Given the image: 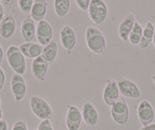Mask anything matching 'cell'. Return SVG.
<instances>
[{
  "mask_svg": "<svg viewBox=\"0 0 155 130\" xmlns=\"http://www.w3.org/2000/svg\"><path fill=\"white\" fill-rule=\"evenodd\" d=\"M85 42L87 47L95 54H104L107 53V42L103 33L98 28L89 26L85 31Z\"/></svg>",
  "mask_w": 155,
  "mask_h": 130,
  "instance_id": "obj_1",
  "label": "cell"
},
{
  "mask_svg": "<svg viewBox=\"0 0 155 130\" xmlns=\"http://www.w3.org/2000/svg\"><path fill=\"white\" fill-rule=\"evenodd\" d=\"M30 108L34 115L39 119L45 120L53 118L54 113L49 103L41 97L32 96L29 101Z\"/></svg>",
  "mask_w": 155,
  "mask_h": 130,
  "instance_id": "obj_2",
  "label": "cell"
},
{
  "mask_svg": "<svg viewBox=\"0 0 155 130\" xmlns=\"http://www.w3.org/2000/svg\"><path fill=\"white\" fill-rule=\"evenodd\" d=\"M6 59L8 65L15 72L21 75L25 74L27 69L26 60L19 47L15 45L10 46L6 52Z\"/></svg>",
  "mask_w": 155,
  "mask_h": 130,
  "instance_id": "obj_3",
  "label": "cell"
},
{
  "mask_svg": "<svg viewBox=\"0 0 155 130\" xmlns=\"http://www.w3.org/2000/svg\"><path fill=\"white\" fill-rule=\"evenodd\" d=\"M87 12L91 22L95 25L104 23L108 15V8L104 0H91Z\"/></svg>",
  "mask_w": 155,
  "mask_h": 130,
  "instance_id": "obj_4",
  "label": "cell"
},
{
  "mask_svg": "<svg viewBox=\"0 0 155 130\" xmlns=\"http://www.w3.org/2000/svg\"><path fill=\"white\" fill-rule=\"evenodd\" d=\"M110 114L113 121L120 125H123L129 119V108L127 102L123 98H120L110 107Z\"/></svg>",
  "mask_w": 155,
  "mask_h": 130,
  "instance_id": "obj_5",
  "label": "cell"
},
{
  "mask_svg": "<svg viewBox=\"0 0 155 130\" xmlns=\"http://www.w3.org/2000/svg\"><path fill=\"white\" fill-rule=\"evenodd\" d=\"M120 95L128 98L137 99L141 96V91L138 85L126 78L120 77L116 80Z\"/></svg>",
  "mask_w": 155,
  "mask_h": 130,
  "instance_id": "obj_6",
  "label": "cell"
},
{
  "mask_svg": "<svg viewBox=\"0 0 155 130\" xmlns=\"http://www.w3.org/2000/svg\"><path fill=\"white\" fill-rule=\"evenodd\" d=\"M35 37L38 43L43 47L47 45L53 39V31L51 25L45 20L37 22Z\"/></svg>",
  "mask_w": 155,
  "mask_h": 130,
  "instance_id": "obj_7",
  "label": "cell"
},
{
  "mask_svg": "<svg viewBox=\"0 0 155 130\" xmlns=\"http://www.w3.org/2000/svg\"><path fill=\"white\" fill-rule=\"evenodd\" d=\"M11 90L15 99L20 102L25 98L27 93V84L21 75L15 73L11 78Z\"/></svg>",
  "mask_w": 155,
  "mask_h": 130,
  "instance_id": "obj_8",
  "label": "cell"
},
{
  "mask_svg": "<svg viewBox=\"0 0 155 130\" xmlns=\"http://www.w3.org/2000/svg\"><path fill=\"white\" fill-rule=\"evenodd\" d=\"M120 90L116 80L110 79L107 82L103 92V100L107 105L111 107L120 98Z\"/></svg>",
  "mask_w": 155,
  "mask_h": 130,
  "instance_id": "obj_9",
  "label": "cell"
},
{
  "mask_svg": "<svg viewBox=\"0 0 155 130\" xmlns=\"http://www.w3.org/2000/svg\"><path fill=\"white\" fill-rule=\"evenodd\" d=\"M59 38H60L61 44L62 47L66 50L68 53L74 50L76 46L77 37L74 29L69 25H65L62 27L59 33Z\"/></svg>",
  "mask_w": 155,
  "mask_h": 130,
  "instance_id": "obj_10",
  "label": "cell"
},
{
  "mask_svg": "<svg viewBox=\"0 0 155 130\" xmlns=\"http://www.w3.org/2000/svg\"><path fill=\"white\" fill-rule=\"evenodd\" d=\"M49 64L41 56L33 59L31 72L33 77L40 82H44L49 69Z\"/></svg>",
  "mask_w": 155,
  "mask_h": 130,
  "instance_id": "obj_11",
  "label": "cell"
},
{
  "mask_svg": "<svg viewBox=\"0 0 155 130\" xmlns=\"http://www.w3.org/2000/svg\"><path fill=\"white\" fill-rule=\"evenodd\" d=\"M81 122L82 115L81 110L75 106H69L65 116V124L68 130H79Z\"/></svg>",
  "mask_w": 155,
  "mask_h": 130,
  "instance_id": "obj_12",
  "label": "cell"
},
{
  "mask_svg": "<svg viewBox=\"0 0 155 130\" xmlns=\"http://www.w3.org/2000/svg\"><path fill=\"white\" fill-rule=\"evenodd\" d=\"M138 117L143 126L152 123L154 119V110L151 104L146 100L141 101L138 107Z\"/></svg>",
  "mask_w": 155,
  "mask_h": 130,
  "instance_id": "obj_13",
  "label": "cell"
},
{
  "mask_svg": "<svg viewBox=\"0 0 155 130\" xmlns=\"http://www.w3.org/2000/svg\"><path fill=\"white\" fill-rule=\"evenodd\" d=\"M82 119L88 127H94L97 124L99 114L97 110L92 103L85 102L81 107Z\"/></svg>",
  "mask_w": 155,
  "mask_h": 130,
  "instance_id": "obj_14",
  "label": "cell"
},
{
  "mask_svg": "<svg viewBox=\"0 0 155 130\" xmlns=\"http://www.w3.org/2000/svg\"><path fill=\"white\" fill-rule=\"evenodd\" d=\"M16 31V21L12 15H6L0 23V36L4 40H8Z\"/></svg>",
  "mask_w": 155,
  "mask_h": 130,
  "instance_id": "obj_15",
  "label": "cell"
},
{
  "mask_svg": "<svg viewBox=\"0 0 155 130\" xmlns=\"http://www.w3.org/2000/svg\"><path fill=\"white\" fill-rule=\"evenodd\" d=\"M21 33L25 42H32L36 36V25L34 19L28 15L21 25Z\"/></svg>",
  "mask_w": 155,
  "mask_h": 130,
  "instance_id": "obj_16",
  "label": "cell"
},
{
  "mask_svg": "<svg viewBox=\"0 0 155 130\" xmlns=\"http://www.w3.org/2000/svg\"><path fill=\"white\" fill-rule=\"evenodd\" d=\"M18 47L25 57L32 59L41 56L44 48V47L40 43H34V42H28V43L25 42L21 43Z\"/></svg>",
  "mask_w": 155,
  "mask_h": 130,
  "instance_id": "obj_17",
  "label": "cell"
},
{
  "mask_svg": "<svg viewBox=\"0 0 155 130\" xmlns=\"http://www.w3.org/2000/svg\"><path fill=\"white\" fill-rule=\"evenodd\" d=\"M135 23V16L132 14H129L122 20L118 28L119 37L122 40L126 42L129 40V36L132 31V28Z\"/></svg>",
  "mask_w": 155,
  "mask_h": 130,
  "instance_id": "obj_18",
  "label": "cell"
},
{
  "mask_svg": "<svg viewBox=\"0 0 155 130\" xmlns=\"http://www.w3.org/2000/svg\"><path fill=\"white\" fill-rule=\"evenodd\" d=\"M47 11V0H34L30 16L34 22H39L44 20Z\"/></svg>",
  "mask_w": 155,
  "mask_h": 130,
  "instance_id": "obj_19",
  "label": "cell"
},
{
  "mask_svg": "<svg viewBox=\"0 0 155 130\" xmlns=\"http://www.w3.org/2000/svg\"><path fill=\"white\" fill-rule=\"evenodd\" d=\"M58 55V44L55 39H53L47 45L43 48L41 56L45 59L49 65H51Z\"/></svg>",
  "mask_w": 155,
  "mask_h": 130,
  "instance_id": "obj_20",
  "label": "cell"
},
{
  "mask_svg": "<svg viewBox=\"0 0 155 130\" xmlns=\"http://www.w3.org/2000/svg\"><path fill=\"white\" fill-rule=\"evenodd\" d=\"M153 34H154V27L151 22H148L143 29L142 37H141L139 44H138L140 49L144 50L149 47L151 42H153Z\"/></svg>",
  "mask_w": 155,
  "mask_h": 130,
  "instance_id": "obj_21",
  "label": "cell"
},
{
  "mask_svg": "<svg viewBox=\"0 0 155 130\" xmlns=\"http://www.w3.org/2000/svg\"><path fill=\"white\" fill-rule=\"evenodd\" d=\"M70 0H53V7L56 15L60 18L65 17L69 11Z\"/></svg>",
  "mask_w": 155,
  "mask_h": 130,
  "instance_id": "obj_22",
  "label": "cell"
},
{
  "mask_svg": "<svg viewBox=\"0 0 155 130\" xmlns=\"http://www.w3.org/2000/svg\"><path fill=\"white\" fill-rule=\"evenodd\" d=\"M143 28L138 22H135L132 31L129 36V41L133 46L138 45L142 37Z\"/></svg>",
  "mask_w": 155,
  "mask_h": 130,
  "instance_id": "obj_23",
  "label": "cell"
},
{
  "mask_svg": "<svg viewBox=\"0 0 155 130\" xmlns=\"http://www.w3.org/2000/svg\"><path fill=\"white\" fill-rule=\"evenodd\" d=\"M34 0H18V5L20 11L23 14L29 15L31 14Z\"/></svg>",
  "mask_w": 155,
  "mask_h": 130,
  "instance_id": "obj_24",
  "label": "cell"
},
{
  "mask_svg": "<svg viewBox=\"0 0 155 130\" xmlns=\"http://www.w3.org/2000/svg\"><path fill=\"white\" fill-rule=\"evenodd\" d=\"M77 5L81 11L87 12L88 10L89 5H90L91 0H74Z\"/></svg>",
  "mask_w": 155,
  "mask_h": 130,
  "instance_id": "obj_25",
  "label": "cell"
},
{
  "mask_svg": "<svg viewBox=\"0 0 155 130\" xmlns=\"http://www.w3.org/2000/svg\"><path fill=\"white\" fill-rule=\"evenodd\" d=\"M37 130H53V128L50 119H45L40 122Z\"/></svg>",
  "mask_w": 155,
  "mask_h": 130,
  "instance_id": "obj_26",
  "label": "cell"
},
{
  "mask_svg": "<svg viewBox=\"0 0 155 130\" xmlns=\"http://www.w3.org/2000/svg\"><path fill=\"white\" fill-rule=\"evenodd\" d=\"M12 130H28L26 122L23 119H19L16 121L13 125Z\"/></svg>",
  "mask_w": 155,
  "mask_h": 130,
  "instance_id": "obj_27",
  "label": "cell"
},
{
  "mask_svg": "<svg viewBox=\"0 0 155 130\" xmlns=\"http://www.w3.org/2000/svg\"><path fill=\"white\" fill-rule=\"evenodd\" d=\"M5 82V75L3 69L0 67V92L3 88Z\"/></svg>",
  "mask_w": 155,
  "mask_h": 130,
  "instance_id": "obj_28",
  "label": "cell"
},
{
  "mask_svg": "<svg viewBox=\"0 0 155 130\" xmlns=\"http://www.w3.org/2000/svg\"><path fill=\"white\" fill-rule=\"evenodd\" d=\"M0 130H8V123L5 119L0 120Z\"/></svg>",
  "mask_w": 155,
  "mask_h": 130,
  "instance_id": "obj_29",
  "label": "cell"
},
{
  "mask_svg": "<svg viewBox=\"0 0 155 130\" xmlns=\"http://www.w3.org/2000/svg\"><path fill=\"white\" fill-rule=\"evenodd\" d=\"M139 130H155V123H150L149 125L143 126Z\"/></svg>",
  "mask_w": 155,
  "mask_h": 130,
  "instance_id": "obj_30",
  "label": "cell"
},
{
  "mask_svg": "<svg viewBox=\"0 0 155 130\" xmlns=\"http://www.w3.org/2000/svg\"><path fill=\"white\" fill-rule=\"evenodd\" d=\"M4 17H5V11H4L3 5L0 2V23L2 21V19L4 18Z\"/></svg>",
  "mask_w": 155,
  "mask_h": 130,
  "instance_id": "obj_31",
  "label": "cell"
},
{
  "mask_svg": "<svg viewBox=\"0 0 155 130\" xmlns=\"http://www.w3.org/2000/svg\"><path fill=\"white\" fill-rule=\"evenodd\" d=\"M3 57H4V53H3V50H2V46L0 45V64L2 63V60H3Z\"/></svg>",
  "mask_w": 155,
  "mask_h": 130,
  "instance_id": "obj_32",
  "label": "cell"
},
{
  "mask_svg": "<svg viewBox=\"0 0 155 130\" xmlns=\"http://www.w3.org/2000/svg\"><path fill=\"white\" fill-rule=\"evenodd\" d=\"M153 27H154V34H153V45L155 47V24L153 25Z\"/></svg>",
  "mask_w": 155,
  "mask_h": 130,
  "instance_id": "obj_33",
  "label": "cell"
},
{
  "mask_svg": "<svg viewBox=\"0 0 155 130\" xmlns=\"http://www.w3.org/2000/svg\"><path fill=\"white\" fill-rule=\"evenodd\" d=\"M2 110L0 109V120L2 119Z\"/></svg>",
  "mask_w": 155,
  "mask_h": 130,
  "instance_id": "obj_34",
  "label": "cell"
},
{
  "mask_svg": "<svg viewBox=\"0 0 155 130\" xmlns=\"http://www.w3.org/2000/svg\"><path fill=\"white\" fill-rule=\"evenodd\" d=\"M152 80H153V83L155 84V75H153V76H152Z\"/></svg>",
  "mask_w": 155,
  "mask_h": 130,
  "instance_id": "obj_35",
  "label": "cell"
},
{
  "mask_svg": "<svg viewBox=\"0 0 155 130\" xmlns=\"http://www.w3.org/2000/svg\"><path fill=\"white\" fill-rule=\"evenodd\" d=\"M1 105H2V104H1V100H0V109H1Z\"/></svg>",
  "mask_w": 155,
  "mask_h": 130,
  "instance_id": "obj_36",
  "label": "cell"
},
{
  "mask_svg": "<svg viewBox=\"0 0 155 130\" xmlns=\"http://www.w3.org/2000/svg\"><path fill=\"white\" fill-rule=\"evenodd\" d=\"M0 1H2V0H0Z\"/></svg>",
  "mask_w": 155,
  "mask_h": 130,
  "instance_id": "obj_37",
  "label": "cell"
},
{
  "mask_svg": "<svg viewBox=\"0 0 155 130\" xmlns=\"http://www.w3.org/2000/svg\"><path fill=\"white\" fill-rule=\"evenodd\" d=\"M34 130H36V129H34Z\"/></svg>",
  "mask_w": 155,
  "mask_h": 130,
  "instance_id": "obj_38",
  "label": "cell"
}]
</instances>
